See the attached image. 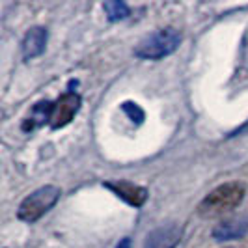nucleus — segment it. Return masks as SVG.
<instances>
[{"instance_id":"9d476101","label":"nucleus","mask_w":248,"mask_h":248,"mask_svg":"<svg viewBox=\"0 0 248 248\" xmlns=\"http://www.w3.org/2000/svg\"><path fill=\"white\" fill-rule=\"evenodd\" d=\"M103 10L107 13V17H108V21L112 23H116V21H122L125 17H129V6L122 2V0H107L105 4H103Z\"/></svg>"},{"instance_id":"7ed1b4c3","label":"nucleus","mask_w":248,"mask_h":248,"mask_svg":"<svg viewBox=\"0 0 248 248\" xmlns=\"http://www.w3.org/2000/svg\"><path fill=\"white\" fill-rule=\"evenodd\" d=\"M60 194H62V190L54 185H45L41 186V188H37V190H34L32 194H28L21 202L17 217L23 222H36L45 213L50 211L56 205V202L60 200Z\"/></svg>"},{"instance_id":"f8f14e48","label":"nucleus","mask_w":248,"mask_h":248,"mask_svg":"<svg viewBox=\"0 0 248 248\" xmlns=\"http://www.w3.org/2000/svg\"><path fill=\"white\" fill-rule=\"evenodd\" d=\"M116 248H131V239H129V237L122 239V241L116 245Z\"/></svg>"},{"instance_id":"0eeeda50","label":"nucleus","mask_w":248,"mask_h":248,"mask_svg":"<svg viewBox=\"0 0 248 248\" xmlns=\"http://www.w3.org/2000/svg\"><path fill=\"white\" fill-rule=\"evenodd\" d=\"M47 37L49 32L43 26H34L26 32L25 39H23V58L25 60H32L43 54V50L47 47Z\"/></svg>"},{"instance_id":"1a4fd4ad","label":"nucleus","mask_w":248,"mask_h":248,"mask_svg":"<svg viewBox=\"0 0 248 248\" xmlns=\"http://www.w3.org/2000/svg\"><path fill=\"white\" fill-rule=\"evenodd\" d=\"M52 110H54V105L50 101H41L37 103L36 107L32 108V114L26 118V124L23 125V129L28 131V129H34V127H39L45 122L50 124V116H52Z\"/></svg>"},{"instance_id":"39448f33","label":"nucleus","mask_w":248,"mask_h":248,"mask_svg":"<svg viewBox=\"0 0 248 248\" xmlns=\"http://www.w3.org/2000/svg\"><path fill=\"white\" fill-rule=\"evenodd\" d=\"M183 228L179 224H164L149 232L144 241V248H175L181 243Z\"/></svg>"},{"instance_id":"423d86ee","label":"nucleus","mask_w":248,"mask_h":248,"mask_svg":"<svg viewBox=\"0 0 248 248\" xmlns=\"http://www.w3.org/2000/svg\"><path fill=\"white\" fill-rule=\"evenodd\" d=\"M103 185L108 190H112L116 196L125 200L129 205H135V207H142L148 200V190L144 186H138L129 181H107Z\"/></svg>"},{"instance_id":"6e6552de","label":"nucleus","mask_w":248,"mask_h":248,"mask_svg":"<svg viewBox=\"0 0 248 248\" xmlns=\"http://www.w3.org/2000/svg\"><path fill=\"white\" fill-rule=\"evenodd\" d=\"M248 232V217H233L222 220L213 228V237L217 241H232V239H239Z\"/></svg>"},{"instance_id":"9b49d317","label":"nucleus","mask_w":248,"mask_h":248,"mask_svg":"<svg viewBox=\"0 0 248 248\" xmlns=\"http://www.w3.org/2000/svg\"><path fill=\"white\" fill-rule=\"evenodd\" d=\"M122 110H124L125 114H127V116H129V118L138 125L142 124V122H144V118H146L144 110L138 107L137 103H131V101H125L124 105H122Z\"/></svg>"},{"instance_id":"f257e3e1","label":"nucleus","mask_w":248,"mask_h":248,"mask_svg":"<svg viewBox=\"0 0 248 248\" xmlns=\"http://www.w3.org/2000/svg\"><path fill=\"white\" fill-rule=\"evenodd\" d=\"M245 194H247V186L243 183H237V181L224 183L202 200V203L198 205V213L205 218L220 217L224 213H230L239 207L241 202L245 200Z\"/></svg>"},{"instance_id":"20e7f679","label":"nucleus","mask_w":248,"mask_h":248,"mask_svg":"<svg viewBox=\"0 0 248 248\" xmlns=\"http://www.w3.org/2000/svg\"><path fill=\"white\" fill-rule=\"evenodd\" d=\"M80 95L75 92L63 93L60 99L54 103V110L50 116V127L52 129H62L67 124H71L77 112L80 110Z\"/></svg>"},{"instance_id":"f03ea898","label":"nucleus","mask_w":248,"mask_h":248,"mask_svg":"<svg viewBox=\"0 0 248 248\" xmlns=\"http://www.w3.org/2000/svg\"><path fill=\"white\" fill-rule=\"evenodd\" d=\"M179 43H181V32L174 26H166L144 37L135 49V56L142 60H161L175 52Z\"/></svg>"}]
</instances>
